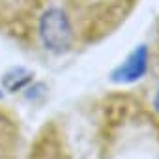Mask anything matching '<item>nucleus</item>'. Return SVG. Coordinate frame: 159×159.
I'll return each instance as SVG.
<instances>
[{
	"label": "nucleus",
	"instance_id": "nucleus-4",
	"mask_svg": "<svg viewBox=\"0 0 159 159\" xmlns=\"http://www.w3.org/2000/svg\"><path fill=\"white\" fill-rule=\"evenodd\" d=\"M155 107H157V111H159V94H157V98H155Z\"/></svg>",
	"mask_w": 159,
	"mask_h": 159
},
{
	"label": "nucleus",
	"instance_id": "nucleus-2",
	"mask_svg": "<svg viewBox=\"0 0 159 159\" xmlns=\"http://www.w3.org/2000/svg\"><path fill=\"white\" fill-rule=\"evenodd\" d=\"M146 67H148V49L140 45L125 58V62L120 67L112 71L111 77L114 83H133L146 73Z\"/></svg>",
	"mask_w": 159,
	"mask_h": 159
},
{
	"label": "nucleus",
	"instance_id": "nucleus-3",
	"mask_svg": "<svg viewBox=\"0 0 159 159\" xmlns=\"http://www.w3.org/2000/svg\"><path fill=\"white\" fill-rule=\"evenodd\" d=\"M13 79V84L8 88V90H11V92H15V90H19V88H23L28 81H30V73L28 71H25L23 67H15V69H11L6 77H4V81H11Z\"/></svg>",
	"mask_w": 159,
	"mask_h": 159
},
{
	"label": "nucleus",
	"instance_id": "nucleus-1",
	"mask_svg": "<svg viewBox=\"0 0 159 159\" xmlns=\"http://www.w3.org/2000/svg\"><path fill=\"white\" fill-rule=\"evenodd\" d=\"M39 36H41L45 49L52 52L66 51L73 38V30H71V23L67 15L58 8L47 10L43 17L39 19Z\"/></svg>",
	"mask_w": 159,
	"mask_h": 159
}]
</instances>
